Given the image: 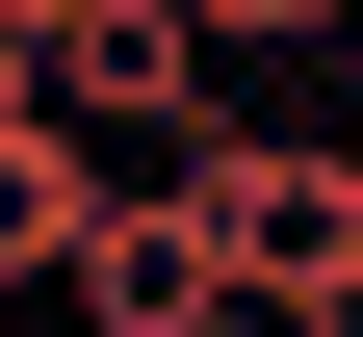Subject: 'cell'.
I'll return each instance as SVG.
<instances>
[{
    "label": "cell",
    "instance_id": "6da1fadb",
    "mask_svg": "<svg viewBox=\"0 0 363 337\" xmlns=\"http://www.w3.org/2000/svg\"><path fill=\"white\" fill-rule=\"evenodd\" d=\"M182 208H208L234 311H363V156H337V130H208Z\"/></svg>",
    "mask_w": 363,
    "mask_h": 337
},
{
    "label": "cell",
    "instance_id": "7a4b0ae2",
    "mask_svg": "<svg viewBox=\"0 0 363 337\" xmlns=\"http://www.w3.org/2000/svg\"><path fill=\"white\" fill-rule=\"evenodd\" d=\"M52 104L78 130H104V156H208V130H234V53H208V26H182V0H78V26H52Z\"/></svg>",
    "mask_w": 363,
    "mask_h": 337
},
{
    "label": "cell",
    "instance_id": "3957f363",
    "mask_svg": "<svg viewBox=\"0 0 363 337\" xmlns=\"http://www.w3.org/2000/svg\"><path fill=\"white\" fill-rule=\"evenodd\" d=\"M52 311H78V337H234V260H208V208H182V182H104V208H78V260H52Z\"/></svg>",
    "mask_w": 363,
    "mask_h": 337
},
{
    "label": "cell",
    "instance_id": "277c9868",
    "mask_svg": "<svg viewBox=\"0 0 363 337\" xmlns=\"http://www.w3.org/2000/svg\"><path fill=\"white\" fill-rule=\"evenodd\" d=\"M78 208H104V130H78V104H0V285H52Z\"/></svg>",
    "mask_w": 363,
    "mask_h": 337
},
{
    "label": "cell",
    "instance_id": "5b68a950",
    "mask_svg": "<svg viewBox=\"0 0 363 337\" xmlns=\"http://www.w3.org/2000/svg\"><path fill=\"white\" fill-rule=\"evenodd\" d=\"M234 337H363V311H234Z\"/></svg>",
    "mask_w": 363,
    "mask_h": 337
}]
</instances>
